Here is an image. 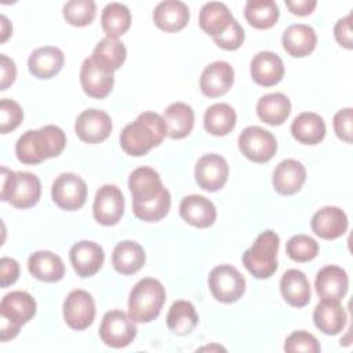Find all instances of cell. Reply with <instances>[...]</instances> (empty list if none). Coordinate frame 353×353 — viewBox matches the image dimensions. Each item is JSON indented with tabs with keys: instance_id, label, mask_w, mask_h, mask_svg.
Returning <instances> with one entry per match:
<instances>
[{
	"instance_id": "6da1fadb",
	"label": "cell",
	"mask_w": 353,
	"mask_h": 353,
	"mask_svg": "<svg viewBox=\"0 0 353 353\" xmlns=\"http://www.w3.org/2000/svg\"><path fill=\"white\" fill-rule=\"evenodd\" d=\"M128 188L132 194V211L138 219L157 222L168 214L171 196L156 170L135 168L128 176Z\"/></svg>"
},
{
	"instance_id": "7a4b0ae2",
	"label": "cell",
	"mask_w": 353,
	"mask_h": 353,
	"mask_svg": "<svg viewBox=\"0 0 353 353\" xmlns=\"http://www.w3.org/2000/svg\"><path fill=\"white\" fill-rule=\"evenodd\" d=\"M65 146L66 135L62 128L50 124L23 132L15 143V154L22 164L33 165L59 156Z\"/></svg>"
},
{
	"instance_id": "3957f363",
	"label": "cell",
	"mask_w": 353,
	"mask_h": 353,
	"mask_svg": "<svg viewBox=\"0 0 353 353\" xmlns=\"http://www.w3.org/2000/svg\"><path fill=\"white\" fill-rule=\"evenodd\" d=\"M167 135L164 117L154 112L141 113L135 121L127 124L120 134L121 149L134 157L145 156L152 148L159 146Z\"/></svg>"
},
{
	"instance_id": "277c9868",
	"label": "cell",
	"mask_w": 353,
	"mask_h": 353,
	"mask_svg": "<svg viewBox=\"0 0 353 353\" xmlns=\"http://www.w3.org/2000/svg\"><path fill=\"white\" fill-rule=\"evenodd\" d=\"M165 302V288L153 279H141L131 290L128 296V316L135 323H150L161 312Z\"/></svg>"
},
{
	"instance_id": "5b68a950",
	"label": "cell",
	"mask_w": 353,
	"mask_h": 353,
	"mask_svg": "<svg viewBox=\"0 0 353 353\" xmlns=\"http://www.w3.org/2000/svg\"><path fill=\"white\" fill-rule=\"evenodd\" d=\"M0 200L8 201L15 208H30L41 196L40 179L28 171H11L1 167Z\"/></svg>"
},
{
	"instance_id": "8992f818",
	"label": "cell",
	"mask_w": 353,
	"mask_h": 353,
	"mask_svg": "<svg viewBox=\"0 0 353 353\" xmlns=\"http://www.w3.org/2000/svg\"><path fill=\"white\" fill-rule=\"evenodd\" d=\"M280 237L273 230L262 232L243 254V265L256 279H268L277 270Z\"/></svg>"
},
{
	"instance_id": "52a82bcc",
	"label": "cell",
	"mask_w": 353,
	"mask_h": 353,
	"mask_svg": "<svg viewBox=\"0 0 353 353\" xmlns=\"http://www.w3.org/2000/svg\"><path fill=\"white\" fill-rule=\"evenodd\" d=\"M208 287L212 296L222 303L239 301L245 291L244 276L232 265L215 266L208 276Z\"/></svg>"
},
{
	"instance_id": "ba28073f",
	"label": "cell",
	"mask_w": 353,
	"mask_h": 353,
	"mask_svg": "<svg viewBox=\"0 0 353 353\" xmlns=\"http://www.w3.org/2000/svg\"><path fill=\"white\" fill-rule=\"evenodd\" d=\"M99 336L106 346L125 347L137 336L135 321L123 310L106 312L99 325Z\"/></svg>"
},
{
	"instance_id": "9c48e42d",
	"label": "cell",
	"mask_w": 353,
	"mask_h": 353,
	"mask_svg": "<svg viewBox=\"0 0 353 353\" xmlns=\"http://www.w3.org/2000/svg\"><path fill=\"white\" fill-rule=\"evenodd\" d=\"M240 152L254 163H266L277 152L274 135L258 125H250L239 135Z\"/></svg>"
},
{
	"instance_id": "30bf717a",
	"label": "cell",
	"mask_w": 353,
	"mask_h": 353,
	"mask_svg": "<svg viewBox=\"0 0 353 353\" xmlns=\"http://www.w3.org/2000/svg\"><path fill=\"white\" fill-rule=\"evenodd\" d=\"M51 197L59 208L76 211L85 204L87 185L79 175L63 172L52 182Z\"/></svg>"
},
{
	"instance_id": "8fae6325",
	"label": "cell",
	"mask_w": 353,
	"mask_h": 353,
	"mask_svg": "<svg viewBox=\"0 0 353 353\" xmlns=\"http://www.w3.org/2000/svg\"><path fill=\"white\" fill-rule=\"evenodd\" d=\"M63 319L68 327L76 331L88 328L95 319V302L90 292L73 290L63 302Z\"/></svg>"
},
{
	"instance_id": "7c38bea8",
	"label": "cell",
	"mask_w": 353,
	"mask_h": 353,
	"mask_svg": "<svg viewBox=\"0 0 353 353\" xmlns=\"http://www.w3.org/2000/svg\"><path fill=\"white\" fill-rule=\"evenodd\" d=\"M124 214V197L121 190L116 185H103L98 189L92 215L95 221L103 226L116 225Z\"/></svg>"
},
{
	"instance_id": "4fadbf2b",
	"label": "cell",
	"mask_w": 353,
	"mask_h": 353,
	"mask_svg": "<svg viewBox=\"0 0 353 353\" xmlns=\"http://www.w3.org/2000/svg\"><path fill=\"white\" fill-rule=\"evenodd\" d=\"M110 116L99 109H87L81 112L74 121L77 137L85 143H99L112 132Z\"/></svg>"
},
{
	"instance_id": "5bb4252c",
	"label": "cell",
	"mask_w": 353,
	"mask_h": 353,
	"mask_svg": "<svg viewBox=\"0 0 353 353\" xmlns=\"http://www.w3.org/2000/svg\"><path fill=\"white\" fill-rule=\"evenodd\" d=\"M229 176V165L226 160L215 153L204 154L194 167V178L197 185L207 192L222 189Z\"/></svg>"
},
{
	"instance_id": "9a60e30c",
	"label": "cell",
	"mask_w": 353,
	"mask_h": 353,
	"mask_svg": "<svg viewBox=\"0 0 353 353\" xmlns=\"http://www.w3.org/2000/svg\"><path fill=\"white\" fill-rule=\"evenodd\" d=\"M69 259L77 276L91 277L102 268L105 252L99 244L81 240L72 245L69 251Z\"/></svg>"
},
{
	"instance_id": "2e32d148",
	"label": "cell",
	"mask_w": 353,
	"mask_h": 353,
	"mask_svg": "<svg viewBox=\"0 0 353 353\" xmlns=\"http://www.w3.org/2000/svg\"><path fill=\"white\" fill-rule=\"evenodd\" d=\"M36 301L26 291H11L0 302V316L18 327L26 324L36 314Z\"/></svg>"
},
{
	"instance_id": "e0dca14e",
	"label": "cell",
	"mask_w": 353,
	"mask_h": 353,
	"mask_svg": "<svg viewBox=\"0 0 353 353\" xmlns=\"http://www.w3.org/2000/svg\"><path fill=\"white\" fill-rule=\"evenodd\" d=\"M233 80V68L225 61H215L204 68L200 76V90L205 97L218 98L230 90Z\"/></svg>"
},
{
	"instance_id": "ac0fdd59",
	"label": "cell",
	"mask_w": 353,
	"mask_h": 353,
	"mask_svg": "<svg viewBox=\"0 0 353 353\" xmlns=\"http://www.w3.org/2000/svg\"><path fill=\"white\" fill-rule=\"evenodd\" d=\"M312 230L324 240H334L345 234L349 226L346 214L334 205L320 208L312 216Z\"/></svg>"
},
{
	"instance_id": "d6986e66",
	"label": "cell",
	"mask_w": 353,
	"mask_h": 353,
	"mask_svg": "<svg viewBox=\"0 0 353 353\" xmlns=\"http://www.w3.org/2000/svg\"><path fill=\"white\" fill-rule=\"evenodd\" d=\"M316 292L321 299L341 302L347 292L349 279L346 272L335 265L321 268L316 274Z\"/></svg>"
},
{
	"instance_id": "ffe728a7",
	"label": "cell",
	"mask_w": 353,
	"mask_h": 353,
	"mask_svg": "<svg viewBox=\"0 0 353 353\" xmlns=\"http://www.w3.org/2000/svg\"><path fill=\"white\" fill-rule=\"evenodd\" d=\"M80 83L83 91L88 97L102 99L110 94L114 84V76L113 73L101 69L90 57L85 58L81 63Z\"/></svg>"
},
{
	"instance_id": "44dd1931",
	"label": "cell",
	"mask_w": 353,
	"mask_h": 353,
	"mask_svg": "<svg viewBox=\"0 0 353 353\" xmlns=\"http://www.w3.org/2000/svg\"><path fill=\"white\" fill-rule=\"evenodd\" d=\"M179 214L183 221L194 228H210L216 219V208L214 203L200 194H190L182 199Z\"/></svg>"
},
{
	"instance_id": "7402d4cb",
	"label": "cell",
	"mask_w": 353,
	"mask_h": 353,
	"mask_svg": "<svg viewBox=\"0 0 353 353\" xmlns=\"http://www.w3.org/2000/svg\"><path fill=\"white\" fill-rule=\"evenodd\" d=\"M284 76V63L281 58L272 51H259L251 59V77L262 87H272L281 81Z\"/></svg>"
},
{
	"instance_id": "603a6c76",
	"label": "cell",
	"mask_w": 353,
	"mask_h": 353,
	"mask_svg": "<svg viewBox=\"0 0 353 353\" xmlns=\"http://www.w3.org/2000/svg\"><path fill=\"white\" fill-rule=\"evenodd\" d=\"M306 181V168L294 159L280 161L273 171L274 190L283 196H290L301 190Z\"/></svg>"
},
{
	"instance_id": "cb8c5ba5",
	"label": "cell",
	"mask_w": 353,
	"mask_h": 353,
	"mask_svg": "<svg viewBox=\"0 0 353 353\" xmlns=\"http://www.w3.org/2000/svg\"><path fill=\"white\" fill-rule=\"evenodd\" d=\"M65 55L62 50L54 46H44L36 48L28 59L29 72L37 79H51L63 66Z\"/></svg>"
},
{
	"instance_id": "d4e9b609",
	"label": "cell",
	"mask_w": 353,
	"mask_h": 353,
	"mask_svg": "<svg viewBox=\"0 0 353 353\" xmlns=\"http://www.w3.org/2000/svg\"><path fill=\"white\" fill-rule=\"evenodd\" d=\"M280 291L284 301L294 307H303L310 302L312 290L306 274L298 269H288L280 280Z\"/></svg>"
},
{
	"instance_id": "484cf974",
	"label": "cell",
	"mask_w": 353,
	"mask_h": 353,
	"mask_svg": "<svg viewBox=\"0 0 353 353\" xmlns=\"http://www.w3.org/2000/svg\"><path fill=\"white\" fill-rule=\"evenodd\" d=\"M190 19L189 8L178 0H165L156 6L153 11L154 25L164 32H178L183 29Z\"/></svg>"
},
{
	"instance_id": "4316f807",
	"label": "cell",
	"mask_w": 353,
	"mask_h": 353,
	"mask_svg": "<svg viewBox=\"0 0 353 353\" xmlns=\"http://www.w3.org/2000/svg\"><path fill=\"white\" fill-rule=\"evenodd\" d=\"M313 321L323 334L336 335L346 324V312L338 301L321 299L313 310Z\"/></svg>"
},
{
	"instance_id": "83f0119b",
	"label": "cell",
	"mask_w": 353,
	"mask_h": 353,
	"mask_svg": "<svg viewBox=\"0 0 353 353\" xmlns=\"http://www.w3.org/2000/svg\"><path fill=\"white\" fill-rule=\"evenodd\" d=\"M281 41L287 54L294 58H302L314 50L317 36L312 26L305 23H295L284 30Z\"/></svg>"
},
{
	"instance_id": "f1b7e54d",
	"label": "cell",
	"mask_w": 353,
	"mask_h": 353,
	"mask_svg": "<svg viewBox=\"0 0 353 353\" xmlns=\"http://www.w3.org/2000/svg\"><path fill=\"white\" fill-rule=\"evenodd\" d=\"M146 255L142 245L132 240L120 241L112 254V265L120 274H134L145 265Z\"/></svg>"
},
{
	"instance_id": "f546056e",
	"label": "cell",
	"mask_w": 353,
	"mask_h": 353,
	"mask_svg": "<svg viewBox=\"0 0 353 353\" xmlns=\"http://www.w3.org/2000/svg\"><path fill=\"white\" fill-rule=\"evenodd\" d=\"M28 269L34 279L46 283L59 281L65 274L62 259L51 251L33 252L28 259Z\"/></svg>"
},
{
	"instance_id": "4dcf8cb0",
	"label": "cell",
	"mask_w": 353,
	"mask_h": 353,
	"mask_svg": "<svg viewBox=\"0 0 353 353\" xmlns=\"http://www.w3.org/2000/svg\"><path fill=\"white\" fill-rule=\"evenodd\" d=\"M291 134L303 145H317L325 137V123L320 114L303 112L294 119Z\"/></svg>"
},
{
	"instance_id": "1f68e13d",
	"label": "cell",
	"mask_w": 353,
	"mask_h": 353,
	"mask_svg": "<svg viewBox=\"0 0 353 353\" xmlns=\"http://www.w3.org/2000/svg\"><path fill=\"white\" fill-rule=\"evenodd\" d=\"M234 21L226 4L219 1L205 3L199 14V25L203 32L214 37L221 36Z\"/></svg>"
},
{
	"instance_id": "d6a6232c",
	"label": "cell",
	"mask_w": 353,
	"mask_h": 353,
	"mask_svg": "<svg viewBox=\"0 0 353 353\" xmlns=\"http://www.w3.org/2000/svg\"><path fill=\"white\" fill-rule=\"evenodd\" d=\"M164 121L167 125V135L172 139H182L188 137L194 125V112L183 102H174L164 110Z\"/></svg>"
},
{
	"instance_id": "836d02e7",
	"label": "cell",
	"mask_w": 353,
	"mask_h": 353,
	"mask_svg": "<svg viewBox=\"0 0 353 353\" xmlns=\"http://www.w3.org/2000/svg\"><path fill=\"white\" fill-rule=\"evenodd\" d=\"M291 113V102L287 95L281 92L266 94L259 98L256 103L258 117L270 125L283 124Z\"/></svg>"
},
{
	"instance_id": "e575fe53",
	"label": "cell",
	"mask_w": 353,
	"mask_h": 353,
	"mask_svg": "<svg viewBox=\"0 0 353 353\" xmlns=\"http://www.w3.org/2000/svg\"><path fill=\"white\" fill-rule=\"evenodd\" d=\"M125 57L127 50L120 40L105 37L95 46L91 59L105 72L113 73L124 63Z\"/></svg>"
},
{
	"instance_id": "d590c367",
	"label": "cell",
	"mask_w": 353,
	"mask_h": 353,
	"mask_svg": "<svg viewBox=\"0 0 353 353\" xmlns=\"http://www.w3.org/2000/svg\"><path fill=\"white\" fill-rule=\"evenodd\" d=\"M236 112L228 103H214L204 113V128L215 137L232 132L236 125Z\"/></svg>"
},
{
	"instance_id": "8d00e7d4",
	"label": "cell",
	"mask_w": 353,
	"mask_h": 353,
	"mask_svg": "<svg viewBox=\"0 0 353 353\" xmlns=\"http://www.w3.org/2000/svg\"><path fill=\"white\" fill-rule=\"evenodd\" d=\"M199 323L194 306L188 301H175L167 314V327L176 335L190 334Z\"/></svg>"
},
{
	"instance_id": "74e56055",
	"label": "cell",
	"mask_w": 353,
	"mask_h": 353,
	"mask_svg": "<svg viewBox=\"0 0 353 353\" xmlns=\"http://www.w3.org/2000/svg\"><path fill=\"white\" fill-rule=\"evenodd\" d=\"M279 15V7L273 0H248L244 7V17L255 29H269L274 26Z\"/></svg>"
},
{
	"instance_id": "f35d334b",
	"label": "cell",
	"mask_w": 353,
	"mask_h": 353,
	"mask_svg": "<svg viewBox=\"0 0 353 353\" xmlns=\"http://www.w3.org/2000/svg\"><path fill=\"white\" fill-rule=\"evenodd\" d=\"M101 25L106 37L117 39L131 26V12L121 3H109L101 15Z\"/></svg>"
},
{
	"instance_id": "ab89813d",
	"label": "cell",
	"mask_w": 353,
	"mask_h": 353,
	"mask_svg": "<svg viewBox=\"0 0 353 353\" xmlns=\"http://www.w3.org/2000/svg\"><path fill=\"white\" fill-rule=\"evenodd\" d=\"M63 18L73 26L90 25L97 15V6L92 0H70L63 6Z\"/></svg>"
},
{
	"instance_id": "60d3db41",
	"label": "cell",
	"mask_w": 353,
	"mask_h": 353,
	"mask_svg": "<svg viewBox=\"0 0 353 353\" xmlns=\"http://www.w3.org/2000/svg\"><path fill=\"white\" fill-rule=\"evenodd\" d=\"M285 252L295 262H309L317 256L319 244L307 234H295L287 241Z\"/></svg>"
},
{
	"instance_id": "b9f144b4",
	"label": "cell",
	"mask_w": 353,
	"mask_h": 353,
	"mask_svg": "<svg viewBox=\"0 0 353 353\" xmlns=\"http://www.w3.org/2000/svg\"><path fill=\"white\" fill-rule=\"evenodd\" d=\"M23 120V110L18 102L4 98L0 101V132L14 131Z\"/></svg>"
},
{
	"instance_id": "7bdbcfd3",
	"label": "cell",
	"mask_w": 353,
	"mask_h": 353,
	"mask_svg": "<svg viewBox=\"0 0 353 353\" xmlns=\"http://www.w3.org/2000/svg\"><path fill=\"white\" fill-rule=\"evenodd\" d=\"M320 343L314 335L307 331H295L292 332L284 343V350L288 353L305 352V353H319Z\"/></svg>"
},
{
	"instance_id": "ee69618b",
	"label": "cell",
	"mask_w": 353,
	"mask_h": 353,
	"mask_svg": "<svg viewBox=\"0 0 353 353\" xmlns=\"http://www.w3.org/2000/svg\"><path fill=\"white\" fill-rule=\"evenodd\" d=\"M214 41L218 47L226 50V51H234L241 47L244 41V30L240 26V23L234 19L230 26L218 37H214Z\"/></svg>"
},
{
	"instance_id": "f6af8a7d",
	"label": "cell",
	"mask_w": 353,
	"mask_h": 353,
	"mask_svg": "<svg viewBox=\"0 0 353 353\" xmlns=\"http://www.w3.org/2000/svg\"><path fill=\"white\" fill-rule=\"evenodd\" d=\"M334 131L346 143L352 142V108L341 109L334 116Z\"/></svg>"
},
{
	"instance_id": "bcb514c9",
	"label": "cell",
	"mask_w": 353,
	"mask_h": 353,
	"mask_svg": "<svg viewBox=\"0 0 353 353\" xmlns=\"http://www.w3.org/2000/svg\"><path fill=\"white\" fill-rule=\"evenodd\" d=\"M19 276V265L15 259L3 256L0 259V285L3 288L14 284Z\"/></svg>"
},
{
	"instance_id": "7dc6e473",
	"label": "cell",
	"mask_w": 353,
	"mask_h": 353,
	"mask_svg": "<svg viewBox=\"0 0 353 353\" xmlns=\"http://www.w3.org/2000/svg\"><path fill=\"white\" fill-rule=\"evenodd\" d=\"M352 15L349 14L345 18H341L334 26L335 40L345 48L352 50L353 47V34H352Z\"/></svg>"
},
{
	"instance_id": "c3c4849f",
	"label": "cell",
	"mask_w": 353,
	"mask_h": 353,
	"mask_svg": "<svg viewBox=\"0 0 353 353\" xmlns=\"http://www.w3.org/2000/svg\"><path fill=\"white\" fill-rule=\"evenodd\" d=\"M0 69H1V83L0 90H7L17 77V66L11 58H8L6 54H0Z\"/></svg>"
},
{
	"instance_id": "681fc988",
	"label": "cell",
	"mask_w": 353,
	"mask_h": 353,
	"mask_svg": "<svg viewBox=\"0 0 353 353\" xmlns=\"http://www.w3.org/2000/svg\"><path fill=\"white\" fill-rule=\"evenodd\" d=\"M285 6L288 10L299 17H305L313 12L317 6L316 0H285Z\"/></svg>"
},
{
	"instance_id": "f907efd6",
	"label": "cell",
	"mask_w": 353,
	"mask_h": 353,
	"mask_svg": "<svg viewBox=\"0 0 353 353\" xmlns=\"http://www.w3.org/2000/svg\"><path fill=\"white\" fill-rule=\"evenodd\" d=\"M19 330H21V327H18L15 324H11L6 319H1V324H0V339H1V342H7L10 339H14L19 334Z\"/></svg>"
},
{
	"instance_id": "816d5d0a",
	"label": "cell",
	"mask_w": 353,
	"mask_h": 353,
	"mask_svg": "<svg viewBox=\"0 0 353 353\" xmlns=\"http://www.w3.org/2000/svg\"><path fill=\"white\" fill-rule=\"evenodd\" d=\"M0 19H1V39H0V41L4 43V41L8 39V36L11 34L12 28H11V23L8 22V19H7L6 15H1Z\"/></svg>"
}]
</instances>
